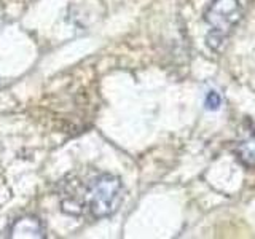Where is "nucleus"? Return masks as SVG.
I'll return each mask as SVG.
<instances>
[{"label":"nucleus","mask_w":255,"mask_h":239,"mask_svg":"<svg viewBox=\"0 0 255 239\" xmlns=\"http://www.w3.org/2000/svg\"><path fill=\"white\" fill-rule=\"evenodd\" d=\"M243 18V6L239 0H212L204 11V21L209 26L207 46L212 51H222L227 38Z\"/></svg>","instance_id":"f03ea898"},{"label":"nucleus","mask_w":255,"mask_h":239,"mask_svg":"<svg viewBox=\"0 0 255 239\" xmlns=\"http://www.w3.org/2000/svg\"><path fill=\"white\" fill-rule=\"evenodd\" d=\"M238 161L246 167H255V137H249L239 142L235 147Z\"/></svg>","instance_id":"20e7f679"},{"label":"nucleus","mask_w":255,"mask_h":239,"mask_svg":"<svg viewBox=\"0 0 255 239\" xmlns=\"http://www.w3.org/2000/svg\"><path fill=\"white\" fill-rule=\"evenodd\" d=\"M222 106V96L217 91H209L206 94V99H204V109L209 110V112H217Z\"/></svg>","instance_id":"39448f33"},{"label":"nucleus","mask_w":255,"mask_h":239,"mask_svg":"<svg viewBox=\"0 0 255 239\" xmlns=\"http://www.w3.org/2000/svg\"><path fill=\"white\" fill-rule=\"evenodd\" d=\"M10 238H45V227L40 219L34 215L16 219L8 230Z\"/></svg>","instance_id":"7ed1b4c3"},{"label":"nucleus","mask_w":255,"mask_h":239,"mask_svg":"<svg viewBox=\"0 0 255 239\" xmlns=\"http://www.w3.org/2000/svg\"><path fill=\"white\" fill-rule=\"evenodd\" d=\"M69 196L62 198V211L70 215L91 214L94 219L112 217L123 201V185L114 174H99L86 183L72 182Z\"/></svg>","instance_id":"f257e3e1"}]
</instances>
